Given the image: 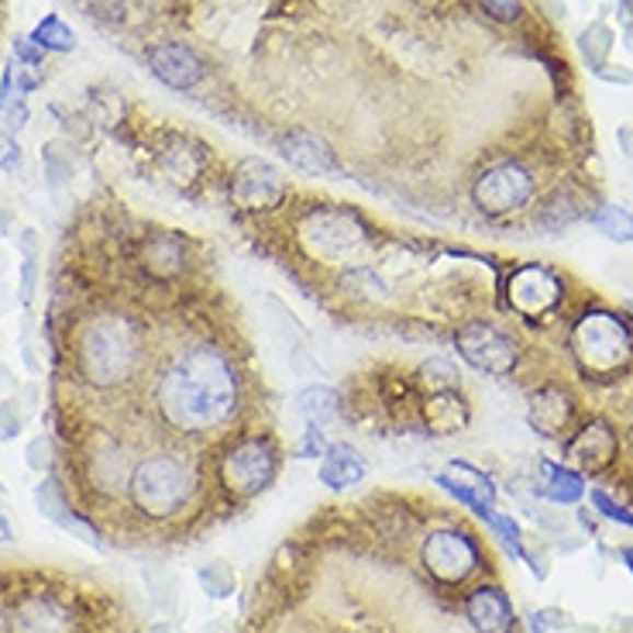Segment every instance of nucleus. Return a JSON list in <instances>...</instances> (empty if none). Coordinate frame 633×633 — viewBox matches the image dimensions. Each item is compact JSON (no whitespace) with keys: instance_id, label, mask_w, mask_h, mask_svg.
<instances>
[{"instance_id":"ddd939ff","label":"nucleus","mask_w":633,"mask_h":633,"mask_svg":"<svg viewBox=\"0 0 633 633\" xmlns=\"http://www.w3.org/2000/svg\"><path fill=\"white\" fill-rule=\"evenodd\" d=\"M557 297H562V286L541 265H523L509 279V303L520 313H544L557 303Z\"/></svg>"},{"instance_id":"603ef678","label":"nucleus","mask_w":633,"mask_h":633,"mask_svg":"<svg viewBox=\"0 0 633 633\" xmlns=\"http://www.w3.org/2000/svg\"><path fill=\"white\" fill-rule=\"evenodd\" d=\"M204 633H217V626H207V630H204Z\"/></svg>"},{"instance_id":"9b49d317","label":"nucleus","mask_w":633,"mask_h":633,"mask_svg":"<svg viewBox=\"0 0 633 633\" xmlns=\"http://www.w3.org/2000/svg\"><path fill=\"white\" fill-rule=\"evenodd\" d=\"M11 633H72V613L56 596L28 592L14 602Z\"/></svg>"},{"instance_id":"7c9ffc66","label":"nucleus","mask_w":633,"mask_h":633,"mask_svg":"<svg viewBox=\"0 0 633 633\" xmlns=\"http://www.w3.org/2000/svg\"><path fill=\"white\" fill-rule=\"evenodd\" d=\"M578 48H582V56H586V62L592 69H599V66H606V56H610V48H613V32L606 28V24H592L589 32H582Z\"/></svg>"},{"instance_id":"8fccbe9b","label":"nucleus","mask_w":633,"mask_h":633,"mask_svg":"<svg viewBox=\"0 0 633 633\" xmlns=\"http://www.w3.org/2000/svg\"><path fill=\"white\" fill-rule=\"evenodd\" d=\"M568 633H596V630H592V626H572Z\"/></svg>"},{"instance_id":"f3484780","label":"nucleus","mask_w":633,"mask_h":633,"mask_svg":"<svg viewBox=\"0 0 633 633\" xmlns=\"http://www.w3.org/2000/svg\"><path fill=\"white\" fill-rule=\"evenodd\" d=\"M568 454H572L586 472H602V469L617 458V434H613V427L602 424V421L586 424V427H582V430L572 437Z\"/></svg>"},{"instance_id":"c756f323","label":"nucleus","mask_w":633,"mask_h":633,"mask_svg":"<svg viewBox=\"0 0 633 633\" xmlns=\"http://www.w3.org/2000/svg\"><path fill=\"white\" fill-rule=\"evenodd\" d=\"M93 482H101L104 490H125V482H131L128 469H125V458L120 451H104L93 458Z\"/></svg>"},{"instance_id":"6ab92c4d","label":"nucleus","mask_w":633,"mask_h":633,"mask_svg":"<svg viewBox=\"0 0 633 633\" xmlns=\"http://www.w3.org/2000/svg\"><path fill=\"white\" fill-rule=\"evenodd\" d=\"M283 156L289 165H297L300 173H310V176H324L334 169V152L327 149V141L313 131H289L283 138Z\"/></svg>"},{"instance_id":"a211bd4d","label":"nucleus","mask_w":633,"mask_h":633,"mask_svg":"<svg viewBox=\"0 0 633 633\" xmlns=\"http://www.w3.org/2000/svg\"><path fill=\"white\" fill-rule=\"evenodd\" d=\"M365 472H369V461H365V454L358 448L331 445L324 451L321 469H316V479H321L327 490L341 493V490H352V485H358L365 479Z\"/></svg>"},{"instance_id":"f8f14e48","label":"nucleus","mask_w":633,"mask_h":633,"mask_svg":"<svg viewBox=\"0 0 633 633\" xmlns=\"http://www.w3.org/2000/svg\"><path fill=\"white\" fill-rule=\"evenodd\" d=\"M437 485H441L445 493H451L458 503H465L472 514L485 517L496 503V485L490 482V475L465 465V461H454L448 465L441 475H437Z\"/></svg>"},{"instance_id":"c9c22d12","label":"nucleus","mask_w":633,"mask_h":633,"mask_svg":"<svg viewBox=\"0 0 633 633\" xmlns=\"http://www.w3.org/2000/svg\"><path fill=\"white\" fill-rule=\"evenodd\" d=\"M24 413L18 410L14 400H0V441H11V437L21 434Z\"/></svg>"},{"instance_id":"c03bdc74","label":"nucleus","mask_w":633,"mask_h":633,"mask_svg":"<svg viewBox=\"0 0 633 633\" xmlns=\"http://www.w3.org/2000/svg\"><path fill=\"white\" fill-rule=\"evenodd\" d=\"M24 361H28V369H32V372H42V365H38V358H35V352H32V345H24Z\"/></svg>"},{"instance_id":"7ed1b4c3","label":"nucleus","mask_w":633,"mask_h":633,"mask_svg":"<svg viewBox=\"0 0 633 633\" xmlns=\"http://www.w3.org/2000/svg\"><path fill=\"white\" fill-rule=\"evenodd\" d=\"M128 493H131V503L138 514L152 517V520H165V517H176L180 509H186V503L197 493V475H193L186 461H180L173 454H152L131 472Z\"/></svg>"},{"instance_id":"864d4df0","label":"nucleus","mask_w":633,"mask_h":633,"mask_svg":"<svg viewBox=\"0 0 633 633\" xmlns=\"http://www.w3.org/2000/svg\"><path fill=\"white\" fill-rule=\"evenodd\" d=\"M0 633H4V617H0Z\"/></svg>"},{"instance_id":"f03ea898","label":"nucleus","mask_w":633,"mask_h":633,"mask_svg":"<svg viewBox=\"0 0 633 633\" xmlns=\"http://www.w3.org/2000/svg\"><path fill=\"white\" fill-rule=\"evenodd\" d=\"M141 345H138V334L131 327V321L125 316H96L90 321V327L80 337V348H77V365H80V376L90 385H120L138 365Z\"/></svg>"},{"instance_id":"4468645a","label":"nucleus","mask_w":633,"mask_h":633,"mask_svg":"<svg viewBox=\"0 0 633 633\" xmlns=\"http://www.w3.org/2000/svg\"><path fill=\"white\" fill-rule=\"evenodd\" d=\"M149 66L156 77L173 87V90H189L193 83H200L204 77V62L197 59V53L180 42H162L149 53Z\"/></svg>"},{"instance_id":"473e14b6","label":"nucleus","mask_w":633,"mask_h":633,"mask_svg":"<svg viewBox=\"0 0 633 633\" xmlns=\"http://www.w3.org/2000/svg\"><path fill=\"white\" fill-rule=\"evenodd\" d=\"M69 145L66 141H48L45 152H42V162H45V176L53 186L66 183L72 176V159H69Z\"/></svg>"},{"instance_id":"79ce46f5","label":"nucleus","mask_w":633,"mask_h":633,"mask_svg":"<svg viewBox=\"0 0 633 633\" xmlns=\"http://www.w3.org/2000/svg\"><path fill=\"white\" fill-rule=\"evenodd\" d=\"M18 396V379L11 376V369L0 361V400H14Z\"/></svg>"},{"instance_id":"423d86ee","label":"nucleus","mask_w":633,"mask_h":633,"mask_svg":"<svg viewBox=\"0 0 633 633\" xmlns=\"http://www.w3.org/2000/svg\"><path fill=\"white\" fill-rule=\"evenodd\" d=\"M421 562L424 568L441 582V586H461L465 578H472L482 565V551L475 544L472 533L465 530H434L427 533L424 551H421Z\"/></svg>"},{"instance_id":"72a5a7b5","label":"nucleus","mask_w":633,"mask_h":633,"mask_svg":"<svg viewBox=\"0 0 633 633\" xmlns=\"http://www.w3.org/2000/svg\"><path fill=\"white\" fill-rule=\"evenodd\" d=\"M421 379H424L427 389H434V393H445V389L458 385V369L448 358H427L421 365Z\"/></svg>"},{"instance_id":"09e8293b","label":"nucleus","mask_w":633,"mask_h":633,"mask_svg":"<svg viewBox=\"0 0 633 633\" xmlns=\"http://www.w3.org/2000/svg\"><path fill=\"white\" fill-rule=\"evenodd\" d=\"M623 562H626V568H630V575H633V548L623 551Z\"/></svg>"},{"instance_id":"3c124183","label":"nucleus","mask_w":633,"mask_h":633,"mask_svg":"<svg viewBox=\"0 0 633 633\" xmlns=\"http://www.w3.org/2000/svg\"><path fill=\"white\" fill-rule=\"evenodd\" d=\"M8 496V490H4V485H0V499H4Z\"/></svg>"},{"instance_id":"ea45409f","label":"nucleus","mask_w":633,"mask_h":633,"mask_svg":"<svg viewBox=\"0 0 633 633\" xmlns=\"http://www.w3.org/2000/svg\"><path fill=\"white\" fill-rule=\"evenodd\" d=\"M327 448H331V445L324 441V427H316V424H310L297 451H300V458H316V454H324Z\"/></svg>"},{"instance_id":"aec40b11","label":"nucleus","mask_w":633,"mask_h":633,"mask_svg":"<svg viewBox=\"0 0 633 633\" xmlns=\"http://www.w3.org/2000/svg\"><path fill=\"white\" fill-rule=\"evenodd\" d=\"M141 265L145 273H152L156 279H173L183 273L186 265V245L183 238L173 231H162V234H149L141 245Z\"/></svg>"},{"instance_id":"e433bc0d","label":"nucleus","mask_w":633,"mask_h":633,"mask_svg":"<svg viewBox=\"0 0 633 633\" xmlns=\"http://www.w3.org/2000/svg\"><path fill=\"white\" fill-rule=\"evenodd\" d=\"M592 506H599V514H602L606 520H617V523H623V527H633V514H630V509H623L620 503H613L602 490H592Z\"/></svg>"},{"instance_id":"20e7f679","label":"nucleus","mask_w":633,"mask_h":633,"mask_svg":"<svg viewBox=\"0 0 633 633\" xmlns=\"http://www.w3.org/2000/svg\"><path fill=\"white\" fill-rule=\"evenodd\" d=\"M279 472V451L269 437H241L234 441L221 465H217V479L234 499H252L269 485Z\"/></svg>"},{"instance_id":"39448f33","label":"nucleus","mask_w":633,"mask_h":633,"mask_svg":"<svg viewBox=\"0 0 633 633\" xmlns=\"http://www.w3.org/2000/svg\"><path fill=\"white\" fill-rule=\"evenodd\" d=\"M300 238L307 241V249L321 258L341 262L355 258L358 252L369 249V228L365 221L348 210V207H316L303 217Z\"/></svg>"},{"instance_id":"49530a36","label":"nucleus","mask_w":633,"mask_h":633,"mask_svg":"<svg viewBox=\"0 0 633 633\" xmlns=\"http://www.w3.org/2000/svg\"><path fill=\"white\" fill-rule=\"evenodd\" d=\"M8 228H11V214H8V210H0V238L8 234Z\"/></svg>"},{"instance_id":"f257e3e1","label":"nucleus","mask_w":633,"mask_h":633,"mask_svg":"<svg viewBox=\"0 0 633 633\" xmlns=\"http://www.w3.org/2000/svg\"><path fill=\"white\" fill-rule=\"evenodd\" d=\"M238 376L231 361L214 348H193L165 369L159 382L162 417L189 434L214 430L234 417Z\"/></svg>"},{"instance_id":"412c9836","label":"nucleus","mask_w":633,"mask_h":633,"mask_svg":"<svg viewBox=\"0 0 633 633\" xmlns=\"http://www.w3.org/2000/svg\"><path fill=\"white\" fill-rule=\"evenodd\" d=\"M141 578H145V589H149V599L159 613H176L180 610V596H183V586H180V575L165 565H149L141 568Z\"/></svg>"},{"instance_id":"393cba45","label":"nucleus","mask_w":633,"mask_h":633,"mask_svg":"<svg viewBox=\"0 0 633 633\" xmlns=\"http://www.w3.org/2000/svg\"><path fill=\"white\" fill-rule=\"evenodd\" d=\"M297 406H300V413H303L310 424L324 427L327 421L337 417L341 400H337V393H334L331 385H307V389H300Z\"/></svg>"},{"instance_id":"de8ad7c7","label":"nucleus","mask_w":633,"mask_h":633,"mask_svg":"<svg viewBox=\"0 0 633 633\" xmlns=\"http://www.w3.org/2000/svg\"><path fill=\"white\" fill-rule=\"evenodd\" d=\"M4 541H11V527H8L4 517H0V544H4Z\"/></svg>"},{"instance_id":"5701e85b","label":"nucleus","mask_w":633,"mask_h":633,"mask_svg":"<svg viewBox=\"0 0 633 633\" xmlns=\"http://www.w3.org/2000/svg\"><path fill=\"white\" fill-rule=\"evenodd\" d=\"M427 427L434 430H458L469 424V406L461 403V396L454 389H445V393H434L424 406Z\"/></svg>"},{"instance_id":"58836bf2","label":"nucleus","mask_w":633,"mask_h":633,"mask_svg":"<svg viewBox=\"0 0 633 633\" xmlns=\"http://www.w3.org/2000/svg\"><path fill=\"white\" fill-rule=\"evenodd\" d=\"M479 4H482L485 14L496 18V21H517L523 0H479Z\"/></svg>"},{"instance_id":"a18cd8bd","label":"nucleus","mask_w":633,"mask_h":633,"mask_svg":"<svg viewBox=\"0 0 633 633\" xmlns=\"http://www.w3.org/2000/svg\"><path fill=\"white\" fill-rule=\"evenodd\" d=\"M541 4H544L554 18H562V14H565V4H562V0H541Z\"/></svg>"},{"instance_id":"2f4dec72","label":"nucleus","mask_w":633,"mask_h":633,"mask_svg":"<svg viewBox=\"0 0 633 633\" xmlns=\"http://www.w3.org/2000/svg\"><path fill=\"white\" fill-rule=\"evenodd\" d=\"M32 38L38 48H53V53H69V48L77 45V35H72V28H66L59 18H45Z\"/></svg>"},{"instance_id":"f704fd0d","label":"nucleus","mask_w":633,"mask_h":633,"mask_svg":"<svg viewBox=\"0 0 633 633\" xmlns=\"http://www.w3.org/2000/svg\"><path fill=\"white\" fill-rule=\"evenodd\" d=\"M485 523H490V530L496 533V538L509 548V554L514 557H523V548H520V527H517V520H509V517H503V514H496V509H490V514L482 517Z\"/></svg>"},{"instance_id":"c85d7f7f","label":"nucleus","mask_w":633,"mask_h":633,"mask_svg":"<svg viewBox=\"0 0 633 633\" xmlns=\"http://www.w3.org/2000/svg\"><path fill=\"white\" fill-rule=\"evenodd\" d=\"M578 204H575V197L572 193H554V197L544 204V210H541V228H548V231H562V228H568L572 221H578Z\"/></svg>"},{"instance_id":"dca6fc26","label":"nucleus","mask_w":633,"mask_h":633,"mask_svg":"<svg viewBox=\"0 0 633 633\" xmlns=\"http://www.w3.org/2000/svg\"><path fill=\"white\" fill-rule=\"evenodd\" d=\"M35 506H38V514H42L45 520H53L56 527L69 530L72 538H80V541L90 544V548H104L101 538H96V530L69 509V503H66V496H62L56 479H45V482L35 485Z\"/></svg>"},{"instance_id":"b1692460","label":"nucleus","mask_w":633,"mask_h":633,"mask_svg":"<svg viewBox=\"0 0 633 633\" xmlns=\"http://www.w3.org/2000/svg\"><path fill=\"white\" fill-rule=\"evenodd\" d=\"M544 479H541V496L551 503H578L586 496V482H582L578 472L565 469V465H541Z\"/></svg>"},{"instance_id":"4be33fe9","label":"nucleus","mask_w":633,"mask_h":633,"mask_svg":"<svg viewBox=\"0 0 633 633\" xmlns=\"http://www.w3.org/2000/svg\"><path fill=\"white\" fill-rule=\"evenodd\" d=\"M530 421H533V427L544 430V434H562L568 427V421H572L568 396H562L557 389H544L541 396H533Z\"/></svg>"},{"instance_id":"37998d69","label":"nucleus","mask_w":633,"mask_h":633,"mask_svg":"<svg viewBox=\"0 0 633 633\" xmlns=\"http://www.w3.org/2000/svg\"><path fill=\"white\" fill-rule=\"evenodd\" d=\"M18 245H21V252H24V258H35V252H38V231H21V238H18Z\"/></svg>"},{"instance_id":"1a4fd4ad","label":"nucleus","mask_w":633,"mask_h":633,"mask_svg":"<svg viewBox=\"0 0 633 633\" xmlns=\"http://www.w3.org/2000/svg\"><path fill=\"white\" fill-rule=\"evenodd\" d=\"M458 352L472 369L490 372V376H506L517 365V345L514 337H506L499 327L472 321L458 331Z\"/></svg>"},{"instance_id":"cd10ccee","label":"nucleus","mask_w":633,"mask_h":633,"mask_svg":"<svg viewBox=\"0 0 633 633\" xmlns=\"http://www.w3.org/2000/svg\"><path fill=\"white\" fill-rule=\"evenodd\" d=\"M592 225L613 241H633V214L617 207V204H602L592 214Z\"/></svg>"},{"instance_id":"a19ab883","label":"nucleus","mask_w":633,"mask_h":633,"mask_svg":"<svg viewBox=\"0 0 633 633\" xmlns=\"http://www.w3.org/2000/svg\"><path fill=\"white\" fill-rule=\"evenodd\" d=\"M32 294H35V258H24V265H21V300L28 303Z\"/></svg>"},{"instance_id":"a878e982","label":"nucleus","mask_w":633,"mask_h":633,"mask_svg":"<svg viewBox=\"0 0 633 633\" xmlns=\"http://www.w3.org/2000/svg\"><path fill=\"white\" fill-rule=\"evenodd\" d=\"M341 294H348L355 300H382L385 283L369 269V265H355V269L341 276Z\"/></svg>"},{"instance_id":"0eeeda50","label":"nucleus","mask_w":633,"mask_h":633,"mask_svg":"<svg viewBox=\"0 0 633 633\" xmlns=\"http://www.w3.org/2000/svg\"><path fill=\"white\" fill-rule=\"evenodd\" d=\"M575 355L592 372H613L630 358V334L610 313H589L575 327Z\"/></svg>"},{"instance_id":"bb28decb","label":"nucleus","mask_w":633,"mask_h":633,"mask_svg":"<svg viewBox=\"0 0 633 633\" xmlns=\"http://www.w3.org/2000/svg\"><path fill=\"white\" fill-rule=\"evenodd\" d=\"M197 582H200V589L210 596V599H228L234 596L238 589V578H234V568L228 562H207L197 568Z\"/></svg>"},{"instance_id":"4c0bfd02","label":"nucleus","mask_w":633,"mask_h":633,"mask_svg":"<svg viewBox=\"0 0 633 633\" xmlns=\"http://www.w3.org/2000/svg\"><path fill=\"white\" fill-rule=\"evenodd\" d=\"M28 469L32 472H48L53 469V445H48V437H35V441L28 445Z\"/></svg>"},{"instance_id":"9d476101","label":"nucleus","mask_w":633,"mask_h":633,"mask_svg":"<svg viewBox=\"0 0 633 633\" xmlns=\"http://www.w3.org/2000/svg\"><path fill=\"white\" fill-rule=\"evenodd\" d=\"M286 180L279 169H273L262 159H245L238 162L234 180H231V197L245 210H276L286 200Z\"/></svg>"},{"instance_id":"6e6552de","label":"nucleus","mask_w":633,"mask_h":633,"mask_svg":"<svg viewBox=\"0 0 633 633\" xmlns=\"http://www.w3.org/2000/svg\"><path fill=\"white\" fill-rule=\"evenodd\" d=\"M533 197V176L517 162H503L490 173H482V180L472 189V200L485 214H514Z\"/></svg>"},{"instance_id":"2eb2a0df","label":"nucleus","mask_w":633,"mask_h":633,"mask_svg":"<svg viewBox=\"0 0 633 633\" xmlns=\"http://www.w3.org/2000/svg\"><path fill=\"white\" fill-rule=\"evenodd\" d=\"M465 617L479 633H514L517 617L506 592L496 586H479L465 596Z\"/></svg>"}]
</instances>
